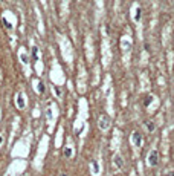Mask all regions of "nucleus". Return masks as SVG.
<instances>
[{"label": "nucleus", "instance_id": "obj_5", "mask_svg": "<svg viewBox=\"0 0 174 176\" xmlns=\"http://www.w3.org/2000/svg\"><path fill=\"white\" fill-rule=\"evenodd\" d=\"M17 103H19L20 107H23V106H25V100L21 98V95H19V98H17Z\"/></svg>", "mask_w": 174, "mask_h": 176}, {"label": "nucleus", "instance_id": "obj_1", "mask_svg": "<svg viewBox=\"0 0 174 176\" xmlns=\"http://www.w3.org/2000/svg\"><path fill=\"white\" fill-rule=\"evenodd\" d=\"M148 162H150V165H157V162H159V153H157V150H151L150 152Z\"/></svg>", "mask_w": 174, "mask_h": 176}, {"label": "nucleus", "instance_id": "obj_9", "mask_svg": "<svg viewBox=\"0 0 174 176\" xmlns=\"http://www.w3.org/2000/svg\"><path fill=\"white\" fill-rule=\"evenodd\" d=\"M60 176H66V175H60Z\"/></svg>", "mask_w": 174, "mask_h": 176}, {"label": "nucleus", "instance_id": "obj_7", "mask_svg": "<svg viewBox=\"0 0 174 176\" xmlns=\"http://www.w3.org/2000/svg\"><path fill=\"white\" fill-rule=\"evenodd\" d=\"M64 155H66V156H70V155H72V150H70V149H66V150H64Z\"/></svg>", "mask_w": 174, "mask_h": 176}, {"label": "nucleus", "instance_id": "obj_8", "mask_svg": "<svg viewBox=\"0 0 174 176\" xmlns=\"http://www.w3.org/2000/svg\"><path fill=\"white\" fill-rule=\"evenodd\" d=\"M147 127H148V129H150V130H153V129H154V126H153V124H151V122H147Z\"/></svg>", "mask_w": 174, "mask_h": 176}, {"label": "nucleus", "instance_id": "obj_4", "mask_svg": "<svg viewBox=\"0 0 174 176\" xmlns=\"http://www.w3.org/2000/svg\"><path fill=\"white\" fill-rule=\"evenodd\" d=\"M133 143H135V146H137V147L141 146V133L139 132H135V133H133Z\"/></svg>", "mask_w": 174, "mask_h": 176}, {"label": "nucleus", "instance_id": "obj_2", "mask_svg": "<svg viewBox=\"0 0 174 176\" xmlns=\"http://www.w3.org/2000/svg\"><path fill=\"white\" fill-rule=\"evenodd\" d=\"M109 126H110V120H109V116L102 115V116L99 118V129H101V130H105V129H109Z\"/></svg>", "mask_w": 174, "mask_h": 176}, {"label": "nucleus", "instance_id": "obj_6", "mask_svg": "<svg viewBox=\"0 0 174 176\" xmlns=\"http://www.w3.org/2000/svg\"><path fill=\"white\" fill-rule=\"evenodd\" d=\"M139 17H141V9L137 8V9H136V15H135V20H136V21H139Z\"/></svg>", "mask_w": 174, "mask_h": 176}, {"label": "nucleus", "instance_id": "obj_10", "mask_svg": "<svg viewBox=\"0 0 174 176\" xmlns=\"http://www.w3.org/2000/svg\"><path fill=\"white\" fill-rule=\"evenodd\" d=\"M64 2H69V0H64Z\"/></svg>", "mask_w": 174, "mask_h": 176}, {"label": "nucleus", "instance_id": "obj_3", "mask_svg": "<svg viewBox=\"0 0 174 176\" xmlns=\"http://www.w3.org/2000/svg\"><path fill=\"white\" fill-rule=\"evenodd\" d=\"M113 162H115V165L118 167V169H122V167H124V161H122V158L119 156V155H116V156H115Z\"/></svg>", "mask_w": 174, "mask_h": 176}]
</instances>
